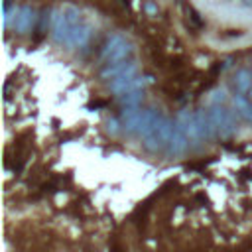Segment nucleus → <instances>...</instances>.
<instances>
[{
    "mask_svg": "<svg viewBox=\"0 0 252 252\" xmlns=\"http://www.w3.org/2000/svg\"><path fill=\"white\" fill-rule=\"evenodd\" d=\"M107 130H109V134L116 136V134L120 132V122H118V118H109V120H107Z\"/></svg>",
    "mask_w": 252,
    "mask_h": 252,
    "instance_id": "16",
    "label": "nucleus"
},
{
    "mask_svg": "<svg viewBox=\"0 0 252 252\" xmlns=\"http://www.w3.org/2000/svg\"><path fill=\"white\" fill-rule=\"evenodd\" d=\"M174 132V120L166 118V116H158V120L154 122V126L148 130L146 136H142V146L144 150H148L150 154H156L160 150H164L170 142V136Z\"/></svg>",
    "mask_w": 252,
    "mask_h": 252,
    "instance_id": "1",
    "label": "nucleus"
},
{
    "mask_svg": "<svg viewBox=\"0 0 252 252\" xmlns=\"http://www.w3.org/2000/svg\"><path fill=\"white\" fill-rule=\"evenodd\" d=\"M246 95H248V98H250V100H252V87H250V91H248V93H246Z\"/></svg>",
    "mask_w": 252,
    "mask_h": 252,
    "instance_id": "19",
    "label": "nucleus"
},
{
    "mask_svg": "<svg viewBox=\"0 0 252 252\" xmlns=\"http://www.w3.org/2000/svg\"><path fill=\"white\" fill-rule=\"evenodd\" d=\"M124 41H126V39H124V36H122V34H113V36L107 39V43H105V49H103V54H100V58H103V59L107 61V58H109V56L115 52L116 47H120Z\"/></svg>",
    "mask_w": 252,
    "mask_h": 252,
    "instance_id": "13",
    "label": "nucleus"
},
{
    "mask_svg": "<svg viewBox=\"0 0 252 252\" xmlns=\"http://www.w3.org/2000/svg\"><path fill=\"white\" fill-rule=\"evenodd\" d=\"M152 81H154L152 75H148V77H140V75H134V77H115V79H111L109 89L115 95H124V93H130V91H142L148 83H152Z\"/></svg>",
    "mask_w": 252,
    "mask_h": 252,
    "instance_id": "4",
    "label": "nucleus"
},
{
    "mask_svg": "<svg viewBox=\"0 0 252 252\" xmlns=\"http://www.w3.org/2000/svg\"><path fill=\"white\" fill-rule=\"evenodd\" d=\"M250 87H252V71H248V69L236 71V75H234V89H236V93L246 95L250 91Z\"/></svg>",
    "mask_w": 252,
    "mask_h": 252,
    "instance_id": "9",
    "label": "nucleus"
},
{
    "mask_svg": "<svg viewBox=\"0 0 252 252\" xmlns=\"http://www.w3.org/2000/svg\"><path fill=\"white\" fill-rule=\"evenodd\" d=\"M144 10H146L148 16H158V6L154 2H150V0H148V2H144Z\"/></svg>",
    "mask_w": 252,
    "mask_h": 252,
    "instance_id": "17",
    "label": "nucleus"
},
{
    "mask_svg": "<svg viewBox=\"0 0 252 252\" xmlns=\"http://www.w3.org/2000/svg\"><path fill=\"white\" fill-rule=\"evenodd\" d=\"M233 107H234V111H236L238 116H242L248 124H252V100L248 97L236 93L233 97Z\"/></svg>",
    "mask_w": 252,
    "mask_h": 252,
    "instance_id": "7",
    "label": "nucleus"
},
{
    "mask_svg": "<svg viewBox=\"0 0 252 252\" xmlns=\"http://www.w3.org/2000/svg\"><path fill=\"white\" fill-rule=\"evenodd\" d=\"M91 26H87V24H77V26H73L71 28V34H69V39H67V47H83V45H87V41H89V38H91Z\"/></svg>",
    "mask_w": 252,
    "mask_h": 252,
    "instance_id": "6",
    "label": "nucleus"
},
{
    "mask_svg": "<svg viewBox=\"0 0 252 252\" xmlns=\"http://www.w3.org/2000/svg\"><path fill=\"white\" fill-rule=\"evenodd\" d=\"M227 98V91L221 87V89H215L213 93H211V105H221L223 100Z\"/></svg>",
    "mask_w": 252,
    "mask_h": 252,
    "instance_id": "15",
    "label": "nucleus"
},
{
    "mask_svg": "<svg viewBox=\"0 0 252 252\" xmlns=\"http://www.w3.org/2000/svg\"><path fill=\"white\" fill-rule=\"evenodd\" d=\"M130 59H124V61H115V63H107L103 69H100V79H105V81H111L115 77H118L124 69L130 67Z\"/></svg>",
    "mask_w": 252,
    "mask_h": 252,
    "instance_id": "8",
    "label": "nucleus"
},
{
    "mask_svg": "<svg viewBox=\"0 0 252 252\" xmlns=\"http://www.w3.org/2000/svg\"><path fill=\"white\" fill-rule=\"evenodd\" d=\"M134 54V45L130 41H124L120 47H116L115 52L107 58V63H115V61H124V59H130V56Z\"/></svg>",
    "mask_w": 252,
    "mask_h": 252,
    "instance_id": "11",
    "label": "nucleus"
},
{
    "mask_svg": "<svg viewBox=\"0 0 252 252\" xmlns=\"http://www.w3.org/2000/svg\"><path fill=\"white\" fill-rule=\"evenodd\" d=\"M36 20H38V16H36L34 6L22 4V6H20V14H18V18H16V24H14V30H16L18 34H28V32L36 26Z\"/></svg>",
    "mask_w": 252,
    "mask_h": 252,
    "instance_id": "5",
    "label": "nucleus"
},
{
    "mask_svg": "<svg viewBox=\"0 0 252 252\" xmlns=\"http://www.w3.org/2000/svg\"><path fill=\"white\" fill-rule=\"evenodd\" d=\"M242 4L244 6H252V0H242Z\"/></svg>",
    "mask_w": 252,
    "mask_h": 252,
    "instance_id": "18",
    "label": "nucleus"
},
{
    "mask_svg": "<svg viewBox=\"0 0 252 252\" xmlns=\"http://www.w3.org/2000/svg\"><path fill=\"white\" fill-rule=\"evenodd\" d=\"M209 116L213 120V126L217 130V136L221 138H229L236 132V118H234V113L225 109L223 105H213L209 109Z\"/></svg>",
    "mask_w": 252,
    "mask_h": 252,
    "instance_id": "2",
    "label": "nucleus"
},
{
    "mask_svg": "<svg viewBox=\"0 0 252 252\" xmlns=\"http://www.w3.org/2000/svg\"><path fill=\"white\" fill-rule=\"evenodd\" d=\"M187 144H189V136L185 132V126L175 118L174 120V132L170 136V142L166 146V156L168 158H179L185 154L187 150Z\"/></svg>",
    "mask_w": 252,
    "mask_h": 252,
    "instance_id": "3",
    "label": "nucleus"
},
{
    "mask_svg": "<svg viewBox=\"0 0 252 252\" xmlns=\"http://www.w3.org/2000/svg\"><path fill=\"white\" fill-rule=\"evenodd\" d=\"M61 10H63V14H65V18H67V22H69L71 26L81 24V12H79V8H77V6H73V4H65Z\"/></svg>",
    "mask_w": 252,
    "mask_h": 252,
    "instance_id": "14",
    "label": "nucleus"
},
{
    "mask_svg": "<svg viewBox=\"0 0 252 252\" xmlns=\"http://www.w3.org/2000/svg\"><path fill=\"white\" fill-rule=\"evenodd\" d=\"M18 14H20V6H18L16 2H10V0H4V6H2V22H4V28L14 26Z\"/></svg>",
    "mask_w": 252,
    "mask_h": 252,
    "instance_id": "10",
    "label": "nucleus"
},
{
    "mask_svg": "<svg viewBox=\"0 0 252 252\" xmlns=\"http://www.w3.org/2000/svg\"><path fill=\"white\" fill-rule=\"evenodd\" d=\"M142 100H144V93L142 91H130V93L118 95L120 107H140Z\"/></svg>",
    "mask_w": 252,
    "mask_h": 252,
    "instance_id": "12",
    "label": "nucleus"
}]
</instances>
